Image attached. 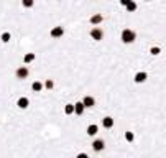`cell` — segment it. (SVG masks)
I'll use <instances>...</instances> for the list:
<instances>
[{
	"label": "cell",
	"mask_w": 166,
	"mask_h": 158,
	"mask_svg": "<svg viewBox=\"0 0 166 158\" xmlns=\"http://www.w3.org/2000/svg\"><path fill=\"white\" fill-rule=\"evenodd\" d=\"M84 110H85V105L82 104V101H79V102L74 104V114H76V115L81 117L84 114Z\"/></svg>",
	"instance_id": "cell-7"
},
{
	"label": "cell",
	"mask_w": 166,
	"mask_h": 158,
	"mask_svg": "<svg viewBox=\"0 0 166 158\" xmlns=\"http://www.w3.org/2000/svg\"><path fill=\"white\" fill-rule=\"evenodd\" d=\"M125 8H127V12H128V13H133V12H136V8H138V5H136V2H135V0H131V2H130V3H128Z\"/></svg>",
	"instance_id": "cell-15"
},
{
	"label": "cell",
	"mask_w": 166,
	"mask_h": 158,
	"mask_svg": "<svg viewBox=\"0 0 166 158\" xmlns=\"http://www.w3.org/2000/svg\"><path fill=\"white\" fill-rule=\"evenodd\" d=\"M125 140L131 143V142L135 140V133H133V132H130V130H127V132H125Z\"/></svg>",
	"instance_id": "cell-18"
},
{
	"label": "cell",
	"mask_w": 166,
	"mask_h": 158,
	"mask_svg": "<svg viewBox=\"0 0 166 158\" xmlns=\"http://www.w3.org/2000/svg\"><path fill=\"white\" fill-rule=\"evenodd\" d=\"M120 40H122V43L130 45V43H133L136 40V33L133 30H130V28H125V30L122 31V35H120Z\"/></svg>",
	"instance_id": "cell-1"
},
{
	"label": "cell",
	"mask_w": 166,
	"mask_h": 158,
	"mask_svg": "<svg viewBox=\"0 0 166 158\" xmlns=\"http://www.w3.org/2000/svg\"><path fill=\"white\" fill-rule=\"evenodd\" d=\"M82 104L85 105V109H90V107H94V105H95V99L92 96H85L82 99Z\"/></svg>",
	"instance_id": "cell-8"
},
{
	"label": "cell",
	"mask_w": 166,
	"mask_h": 158,
	"mask_svg": "<svg viewBox=\"0 0 166 158\" xmlns=\"http://www.w3.org/2000/svg\"><path fill=\"white\" fill-rule=\"evenodd\" d=\"M146 79H148V73L146 71H138V73L135 74V78H133L135 84H143Z\"/></svg>",
	"instance_id": "cell-5"
},
{
	"label": "cell",
	"mask_w": 166,
	"mask_h": 158,
	"mask_svg": "<svg viewBox=\"0 0 166 158\" xmlns=\"http://www.w3.org/2000/svg\"><path fill=\"white\" fill-rule=\"evenodd\" d=\"M76 158H89V156H87V153H77Z\"/></svg>",
	"instance_id": "cell-23"
},
{
	"label": "cell",
	"mask_w": 166,
	"mask_h": 158,
	"mask_svg": "<svg viewBox=\"0 0 166 158\" xmlns=\"http://www.w3.org/2000/svg\"><path fill=\"white\" fill-rule=\"evenodd\" d=\"M21 5H23L25 8H31L33 5H35V0H21Z\"/></svg>",
	"instance_id": "cell-21"
},
{
	"label": "cell",
	"mask_w": 166,
	"mask_h": 158,
	"mask_svg": "<svg viewBox=\"0 0 166 158\" xmlns=\"http://www.w3.org/2000/svg\"><path fill=\"white\" fill-rule=\"evenodd\" d=\"M102 127L104 128H107V130H110V128L113 127V119L112 117H104V119H102Z\"/></svg>",
	"instance_id": "cell-9"
},
{
	"label": "cell",
	"mask_w": 166,
	"mask_h": 158,
	"mask_svg": "<svg viewBox=\"0 0 166 158\" xmlns=\"http://www.w3.org/2000/svg\"><path fill=\"white\" fill-rule=\"evenodd\" d=\"M62 35H64V28H62V26H53V28H51V31H49V36L54 38V40L62 38Z\"/></svg>",
	"instance_id": "cell-2"
},
{
	"label": "cell",
	"mask_w": 166,
	"mask_h": 158,
	"mask_svg": "<svg viewBox=\"0 0 166 158\" xmlns=\"http://www.w3.org/2000/svg\"><path fill=\"white\" fill-rule=\"evenodd\" d=\"M35 58H36L35 53H26V55L23 56V63H25V64H30V63L35 61Z\"/></svg>",
	"instance_id": "cell-13"
},
{
	"label": "cell",
	"mask_w": 166,
	"mask_h": 158,
	"mask_svg": "<svg viewBox=\"0 0 166 158\" xmlns=\"http://www.w3.org/2000/svg\"><path fill=\"white\" fill-rule=\"evenodd\" d=\"M104 148H105V142L102 138H95L92 142V150L94 151H102Z\"/></svg>",
	"instance_id": "cell-6"
},
{
	"label": "cell",
	"mask_w": 166,
	"mask_h": 158,
	"mask_svg": "<svg viewBox=\"0 0 166 158\" xmlns=\"http://www.w3.org/2000/svg\"><path fill=\"white\" fill-rule=\"evenodd\" d=\"M90 38L95 40V41H102V38H104V31H102L100 28L94 26L92 30H90Z\"/></svg>",
	"instance_id": "cell-4"
},
{
	"label": "cell",
	"mask_w": 166,
	"mask_h": 158,
	"mask_svg": "<svg viewBox=\"0 0 166 158\" xmlns=\"http://www.w3.org/2000/svg\"><path fill=\"white\" fill-rule=\"evenodd\" d=\"M43 87H44V84H43V83H39V81H35V83L31 84V89L35 91V92H41V91H43Z\"/></svg>",
	"instance_id": "cell-14"
},
{
	"label": "cell",
	"mask_w": 166,
	"mask_h": 158,
	"mask_svg": "<svg viewBox=\"0 0 166 158\" xmlns=\"http://www.w3.org/2000/svg\"><path fill=\"white\" fill-rule=\"evenodd\" d=\"M53 87H54V81H53V79H46V81H44V89L51 91Z\"/></svg>",
	"instance_id": "cell-20"
},
{
	"label": "cell",
	"mask_w": 166,
	"mask_h": 158,
	"mask_svg": "<svg viewBox=\"0 0 166 158\" xmlns=\"http://www.w3.org/2000/svg\"><path fill=\"white\" fill-rule=\"evenodd\" d=\"M85 132H87V135H89V137H95V135H97V132H99V127H97L95 124H90V125L87 127V130H85Z\"/></svg>",
	"instance_id": "cell-11"
},
{
	"label": "cell",
	"mask_w": 166,
	"mask_h": 158,
	"mask_svg": "<svg viewBox=\"0 0 166 158\" xmlns=\"http://www.w3.org/2000/svg\"><path fill=\"white\" fill-rule=\"evenodd\" d=\"M16 105H18V109H28V105H30V99H28V97H20L18 101H16Z\"/></svg>",
	"instance_id": "cell-10"
},
{
	"label": "cell",
	"mask_w": 166,
	"mask_h": 158,
	"mask_svg": "<svg viewBox=\"0 0 166 158\" xmlns=\"http://www.w3.org/2000/svg\"><path fill=\"white\" fill-rule=\"evenodd\" d=\"M102 20H104V17L99 15V13H95V15H92V17L89 18V22L92 23L94 26H95V25H99V23H102Z\"/></svg>",
	"instance_id": "cell-12"
},
{
	"label": "cell",
	"mask_w": 166,
	"mask_h": 158,
	"mask_svg": "<svg viewBox=\"0 0 166 158\" xmlns=\"http://www.w3.org/2000/svg\"><path fill=\"white\" fill-rule=\"evenodd\" d=\"M64 114H66V115L74 114V104H66V105H64Z\"/></svg>",
	"instance_id": "cell-16"
},
{
	"label": "cell",
	"mask_w": 166,
	"mask_h": 158,
	"mask_svg": "<svg viewBox=\"0 0 166 158\" xmlns=\"http://www.w3.org/2000/svg\"><path fill=\"white\" fill-rule=\"evenodd\" d=\"M0 40H2L3 43H8L10 40H12V35H10V31H3L2 36H0Z\"/></svg>",
	"instance_id": "cell-17"
},
{
	"label": "cell",
	"mask_w": 166,
	"mask_h": 158,
	"mask_svg": "<svg viewBox=\"0 0 166 158\" xmlns=\"http://www.w3.org/2000/svg\"><path fill=\"white\" fill-rule=\"evenodd\" d=\"M131 2V0H120V5H123V7H127V5Z\"/></svg>",
	"instance_id": "cell-22"
},
{
	"label": "cell",
	"mask_w": 166,
	"mask_h": 158,
	"mask_svg": "<svg viewBox=\"0 0 166 158\" xmlns=\"http://www.w3.org/2000/svg\"><path fill=\"white\" fill-rule=\"evenodd\" d=\"M15 76H16V79H26L28 76H30V69H28L26 66H20L15 71Z\"/></svg>",
	"instance_id": "cell-3"
},
{
	"label": "cell",
	"mask_w": 166,
	"mask_h": 158,
	"mask_svg": "<svg viewBox=\"0 0 166 158\" xmlns=\"http://www.w3.org/2000/svg\"><path fill=\"white\" fill-rule=\"evenodd\" d=\"M159 53H161V48H159V46H151L150 48V55L151 56H158Z\"/></svg>",
	"instance_id": "cell-19"
}]
</instances>
